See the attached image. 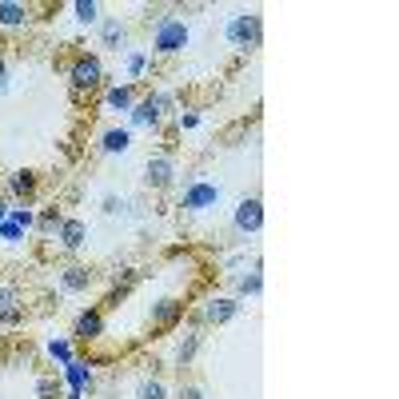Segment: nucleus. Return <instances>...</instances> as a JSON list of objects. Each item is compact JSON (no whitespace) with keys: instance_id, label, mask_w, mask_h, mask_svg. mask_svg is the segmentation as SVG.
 Returning <instances> with one entry per match:
<instances>
[{"instance_id":"25","label":"nucleus","mask_w":399,"mask_h":399,"mask_svg":"<svg viewBox=\"0 0 399 399\" xmlns=\"http://www.w3.org/2000/svg\"><path fill=\"white\" fill-rule=\"evenodd\" d=\"M48 355H52V360H60V363H68V360H72V344H68V339H52Z\"/></svg>"},{"instance_id":"7","label":"nucleus","mask_w":399,"mask_h":399,"mask_svg":"<svg viewBox=\"0 0 399 399\" xmlns=\"http://www.w3.org/2000/svg\"><path fill=\"white\" fill-rule=\"evenodd\" d=\"M144 184L156 188V192H164V188L176 184V160L168 156V152H160V156H152V160L144 164Z\"/></svg>"},{"instance_id":"10","label":"nucleus","mask_w":399,"mask_h":399,"mask_svg":"<svg viewBox=\"0 0 399 399\" xmlns=\"http://www.w3.org/2000/svg\"><path fill=\"white\" fill-rule=\"evenodd\" d=\"M72 336L80 339V344H92V339L104 336V312L100 308H88V312L76 315V324H72Z\"/></svg>"},{"instance_id":"29","label":"nucleus","mask_w":399,"mask_h":399,"mask_svg":"<svg viewBox=\"0 0 399 399\" xmlns=\"http://www.w3.org/2000/svg\"><path fill=\"white\" fill-rule=\"evenodd\" d=\"M37 395H40V399H56V395H60L56 379H48V375H44V379H37Z\"/></svg>"},{"instance_id":"1","label":"nucleus","mask_w":399,"mask_h":399,"mask_svg":"<svg viewBox=\"0 0 399 399\" xmlns=\"http://www.w3.org/2000/svg\"><path fill=\"white\" fill-rule=\"evenodd\" d=\"M192 40V28L180 20V16H164L152 25V52L156 56H180Z\"/></svg>"},{"instance_id":"31","label":"nucleus","mask_w":399,"mask_h":399,"mask_svg":"<svg viewBox=\"0 0 399 399\" xmlns=\"http://www.w3.org/2000/svg\"><path fill=\"white\" fill-rule=\"evenodd\" d=\"M180 399H204V391H200L196 384H184L180 387Z\"/></svg>"},{"instance_id":"24","label":"nucleus","mask_w":399,"mask_h":399,"mask_svg":"<svg viewBox=\"0 0 399 399\" xmlns=\"http://www.w3.org/2000/svg\"><path fill=\"white\" fill-rule=\"evenodd\" d=\"M136 399H168V391H164L160 379H144V384L136 387Z\"/></svg>"},{"instance_id":"4","label":"nucleus","mask_w":399,"mask_h":399,"mask_svg":"<svg viewBox=\"0 0 399 399\" xmlns=\"http://www.w3.org/2000/svg\"><path fill=\"white\" fill-rule=\"evenodd\" d=\"M220 184H212V180H188L184 184V196H180V208L192 216H204L212 212V208H220Z\"/></svg>"},{"instance_id":"22","label":"nucleus","mask_w":399,"mask_h":399,"mask_svg":"<svg viewBox=\"0 0 399 399\" xmlns=\"http://www.w3.org/2000/svg\"><path fill=\"white\" fill-rule=\"evenodd\" d=\"M72 13H76L80 25H100V4H96V0H76Z\"/></svg>"},{"instance_id":"13","label":"nucleus","mask_w":399,"mask_h":399,"mask_svg":"<svg viewBox=\"0 0 399 399\" xmlns=\"http://www.w3.org/2000/svg\"><path fill=\"white\" fill-rule=\"evenodd\" d=\"M124 40H128V25L120 20V16H100V44H104V48L120 52Z\"/></svg>"},{"instance_id":"9","label":"nucleus","mask_w":399,"mask_h":399,"mask_svg":"<svg viewBox=\"0 0 399 399\" xmlns=\"http://www.w3.org/2000/svg\"><path fill=\"white\" fill-rule=\"evenodd\" d=\"M148 320H152V327L168 332V327H176L180 320H184V303H180V299H172V296H164V299H156V303H152Z\"/></svg>"},{"instance_id":"30","label":"nucleus","mask_w":399,"mask_h":399,"mask_svg":"<svg viewBox=\"0 0 399 399\" xmlns=\"http://www.w3.org/2000/svg\"><path fill=\"white\" fill-rule=\"evenodd\" d=\"M176 124H180V132H192V128H200V116L196 112H180L176 116Z\"/></svg>"},{"instance_id":"19","label":"nucleus","mask_w":399,"mask_h":399,"mask_svg":"<svg viewBox=\"0 0 399 399\" xmlns=\"http://www.w3.org/2000/svg\"><path fill=\"white\" fill-rule=\"evenodd\" d=\"M108 108H116V112H128L132 104H136V92H132V84H116V88H108Z\"/></svg>"},{"instance_id":"18","label":"nucleus","mask_w":399,"mask_h":399,"mask_svg":"<svg viewBox=\"0 0 399 399\" xmlns=\"http://www.w3.org/2000/svg\"><path fill=\"white\" fill-rule=\"evenodd\" d=\"M92 280H96V275L88 272V268H64L60 272V287L64 292H88V287H92Z\"/></svg>"},{"instance_id":"14","label":"nucleus","mask_w":399,"mask_h":399,"mask_svg":"<svg viewBox=\"0 0 399 399\" xmlns=\"http://www.w3.org/2000/svg\"><path fill=\"white\" fill-rule=\"evenodd\" d=\"M128 148H132V132H128V128H108V132L100 136V152H104V156H124Z\"/></svg>"},{"instance_id":"15","label":"nucleus","mask_w":399,"mask_h":399,"mask_svg":"<svg viewBox=\"0 0 399 399\" xmlns=\"http://www.w3.org/2000/svg\"><path fill=\"white\" fill-rule=\"evenodd\" d=\"M200 344H204V332H200V327H188L184 336H180V344H176V363H180V367H188V363L196 360Z\"/></svg>"},{"instance_id":"3","label":"nucleus","mask_w":399,"mask_h":399,"mask_svg":"<svg viewBox=\"0 0 399 399\" xmlns=\"http://www.w3.org/2000/svg\"><path fill=\"white\" fill-rule=\"evenodd\" d=\"M172 108H176L172 92H148L128 108V116H132V128H160L164 116H172Z\"/></svg>"},{"instance_id":"27","label":"nucleus","mask_w":399,"mask_h":399,"mask_svg":"<svg viewBox=\"0 0 399 399\" xmlns=\"http://www.w3.org/2000/svg\"><path fill=\"white\" fill-rule=\"evenodd\" d=\"M0 240H4V244H20V240H25V232H20L13 220H4V224H0Z\"/></svg>"},{"instance_id":"26","label":"nucleus","mask_w":399,"mask_h":399,"mask_svg":"<svg viewBox=\"0 0 399 399\" xmlns=\"http://www.w3.org/2000/svg\"><path fill=\"white\" fill-rule=\"evenodd\" d=\"M60 220H64V216L56 212V208H48V212L37 220V228H40V232H56V228H60Z\"/></svg>"},{"instance_id":"21","label":"nucleus","mask_w":399,"mask_h":399,"mask_svg":"<svg viewBox=\"0 0 399 399\" xmlns=\"http://www.w3.org/2000/svg\"><path fill=\"white\" fill-rule=\"evenodd\" d=\"M236 287H240V296H260V292H263V275H260V263H256V268H251L248 275H240V280H236Z\"/></svg>"},{"instance_id":"33","label":"nucleus","mask_w":399,"mask_h":399,"mask_svg":"<svg viewBox=\"0 0 399 399\" xmlns=\"http://www.w3.org/2000/svg\"><path fill=\"white\" fill-rule=\"evenodd\" d=\"M4 220H8V204H4V200H0V224H4Z\"/></svg>"},{"instance_id":"8","label":"nucleus","mask_w":399,"mask_h":399,"mask_svg":"<svg viewBox=\"0 0 399 399\" xmlns=\"http://www.w3.org/2000/svg\"><path fill=\"white\" fill-rule=\"evenodd\" d=\"M240 308H244V303H240L236 296H212L204 308H200V320H204V324H216V327H220V324H228V320H236Z\"/></svg>"},{"instance_id":"16","label":"nucleus","mask_w":399,"mask_h":399,"mask_svg":"<svg viewBox=\"0 0 399 399\" xmlns=\"http://www.w3.org/2000/svg\"><path fill=\"white\" fill-rule=\"evenodd\" d=\"M64 379H68L72 391H88V387H92V367H88L84 360H68L64 363Z\"/></svg>"},{"instance_id":"32","label":"nucleus","mask_w":399,"mask_h":399,"mask_svg":"<svg viewBox=\"0 0 399 399\" xmlns=\"http://www.w3.org/2000/svg\"><path fill=\"white\" fill-rule=\"evenodd\" d=\"M4 92H8V64L0 60V96H4Z\"/></svg>"},{"instance_id":"11","label":"nucleus","mask_w":399,"mask_h":399,"mask_svg":"<svg viewBox=\"0 0 399 399\" xmlns=\"http://www.w3.org/2000/svg\"><path fill=\"white\" fill-rule=\"evenodd\" d=\"M56 240H60V248H64V251H80V248H84V240H88L84 220H76V216H64L60 228H56Z\"/></svg>"},{"instance_id":"17","label":"nucleus","mask_w":399,"mask_h":399,"mask_svg":"<svg viewBox=\"0 0 399 399\" xmlns=\"http://www.w3.org/2000/svg\"><path fill=\"white\" fill-rule=\"evenodd\" d=\"M4 188L13 192V196H20V204H25L32 192H37V172H28V168H20V172H13L8 180H4Z\"/></svg>"},{"instance_id":"23","label":"nucleus","mask_w":399,"mask_h":399,"mask_svg":"<svg viewBox=\"0 0 399 399\" xmlns=\"http://www.w3.org/2000/svg\"><path fill=\"white\" fill-rule=\"evenodd\" d=\"M8 220H13L20 232H28V228H37V212L28 208V204H16V208H8Z\"/></svg>"},{"instance_id":"5","label":"nucleus","mask_w":399,"mask_h":399,"mask_svg":"<svg viewBox=\"0 0 399 399\" xmlns=\"http://www.w3.org/2000/svg\"><path fill=\"white\" fill-rule=\"evenodd\" d=\"M100 80H104V64H100V56H76V60L68 64V84H72L76 96H80V92H96Z\"/></svg>"},{"instance_id":"2","label":"nucleus","mask_w":399,"mask_h":399,"mask_svg":"<svg viewBox=\"0 0 399 399\" xmlns=\"http://www.w3.org/2000/svg\"><path fill=\"white\" fill-rule=\"evenodd\" d=\"M263 37V16L260 13H232L224 25V40L236 52H251Z\"/></svg>"},{"instance_id":"12","label":"nucleus","mask_w":399,"mask_h":399,"mask_svg":"<svg viewBox=\"0 0 399 399\" xmlns=\"http://www.w3.org/2000/svg\"><path fill=\"white\" fill-rule=\"evenodd\" d=\"M32 20V4L20 0H0V28H25Z\"/></svg>"},{"instance_id":"20","label":"nucleus","mask_w":399,"mask_h":399,"mask_svg":"<svg viewBox=\"0 0 399 399\" xmlns=\"http://www.w3.org/2000/svg\"><path fill=\"white\" fill-rule=\"evenodd\" d=\"M152 68V56L148 52H128L124 56V72H128V80H140V76Z\"/></svg>"},{"instance_id":"28","label":"nucleus","mask_w":399,"mask_h":399,"mask_svg":"<svg viewBox=\"0 0 399 399\" xmlns=\"http://www.w3.org/2000/svg\"><path fill=\"white\" fill-rule=\"evenodd\" d=\"M104 212H108V216H124L128 212V200L124 196H104Z\"/></svg>"},{"instance_id":"6","label":"nucleus","mask_w":399,"mask_h":399,"mask_svg":"<svg viewBox=\"0 0 399 399\" xmlns=\"http://www.w3.org/2000/svg\"><path fill=\"white\" fill-rule=\"evenodd\" d=\"M232 224H236L240 236H256L263 228V200L260 196H244L232 212Z\"/></svg>"}]
</instances>
